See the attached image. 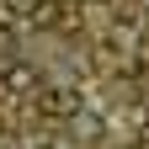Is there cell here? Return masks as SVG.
<instances>
[{
	"instance_id": "7a4b0ae2",
	"label": "cell",
	"mask_w": 149,
	"mask_h": 149,
	"mask_svg": "<svg viewBox=\"0 0 149 149\" xmlns=\"http://www.w3.org/2000/svg\"><path fill=\"white\" fill-rule=\"evenodd\" d=\"M139 149H149V128H144V133H139Z\"/></svg>"
},
{
	"instance_id": "6da1fadb",
	"label": "cell",
	"mask_w": 149,
	"mask_h": 149,
	"mask_svg": "<svg viewBox=\"0 0 149 149\" xmlns=\"http://www.w3.org/2000/svg\"><path fill=\"white\" fill-rule=\"evenodd\" d=\"M37 112H48V117H80V91L74 85H48L37 96Z\"/></svg>"
}]
</instances>
